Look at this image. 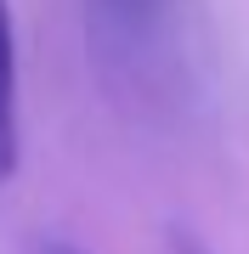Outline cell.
Listing matches in <instances>:
<instances>
[{
    "label": "cell",
    "mask_w": 249,
    "mask_h": 254,
    "mask_svg": "<svg viewBox=\"0 0 249 254\" xmlns=\"http://www.w3.org/2000/svg\"><path fill=\"white\" fill-rule=\"evenodd\" d=\"M23 119H17V34H11V6L0 0V187L17 175Z\"/></svg>",
    "instance_id": "obj_2"
},
{
    "label": "cell",
    "mask_w": 249,
    "mask_h": 254,
    "mask_svg": "<svg viewBox=\"0 0 249 254\" xmlns=\"http://www.w3.org/2000/svg\"><path fill=\"white\" fill-rule=\"evenodd\" d=\"M175 6H181V0H85V11H91V40L108 57L142 63V57L170 34Z\"/></svg>",
    "instance_id": "obj_1"
},
{
    "label": "cell",
    "mask_w": 249,
    "mask_h": 254,
    "mask_svg": "<svg viewBox=\"0 0 249 254\" xmlns=\"http://www.w3.org/2000/svg\"><path fill=\"white\" fill-rule=\"evenodd\" d=\"M170 254H210V249H204L193 232H181V226H175V232H170Z\"/></svg>",
    "instance_id": "obj_3"
},
{
    "label": "cell",
    "mask_w": 249,
    "mask_h": 254,
    "mask_svg": "<svg viewBox=\"0 0 249 254\" xmlns=\"http://www.w3.org/2000/svg\"><path fill=\"white\" fill-rule=\"evenodd\" d=\"M40 254H85V249H74L68 237H46V243H40Z\"/></svg>",
    "instance_id": "obj_4"
}]
</instances>
